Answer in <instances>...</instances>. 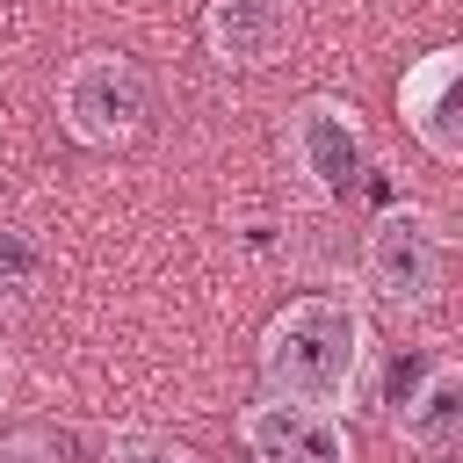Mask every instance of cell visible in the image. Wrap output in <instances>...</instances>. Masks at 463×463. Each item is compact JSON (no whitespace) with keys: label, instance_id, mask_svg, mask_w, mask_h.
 <instances>
[{"label":"cell","instance_id":"obj_1","mask_svg":"<svg viewBox=\"0 0 463 463\" xmlns=\"http://www.w3.org/2000/svg\"><path fill=\"white\" fill-rule=\"evenodd\" d=\"M369 311L354 297H289L260 326V398L347 412L369 383Z\"/></svg>","mask_w":463,"mask_h":463},{"label":"cell","instance_id":"obj_2","mask_svg":"<svg viewBox=\"0 0 463 463\" xmlns=\"http://www.w3.org/2000/svg\"><path fill=\"white\" fill-rule=\"evenodd\" d=\"M362 289L398 311V318H420L441 304L449 289V232L427 203H391L376 210V224L362 232Z\"/></svg>","mask_w":463,"mask_h":463},{"label":"cell","instance_id":"obj_3","mask_svg":"<svg viewBox=\"0 0 463 463\" xmlns=\"http://www.w3.org/2000/svg\"><path fill=\"white\" fill-rule=\"evenodd\" d=\"M152 116V80L130 51H80L58 72V123L87 152H116L145 130Z\"/></svg>","mask_w":463,"mask_h":463},{"label":"cell","instance_id":"obj_4","mask_svg":"<svg viewBox=\"0 0 463 463\" xmlns=\"http://www.w3.org/2000/svg\"><path fill=\"white\" fill-rule=\"evenodd\" d=\"M282 159H289V174L304 181L311 203H347L354 181H362V166H369L362 109L340 101V94L289 101V116H282Z\"/></svg>","mask_w":463,"mask_h":463},{"label":"cell","instance_id":"obj_5","mask_svg":"<svg viewBox=\"0 0 463 463\" xmlns=\"http://www.w3.org/2000/svg\"><path fill=\"white\" fill-rule=\"evenodd\" d=\"M239 441H246V463H354L347 412L289 405V398L239 405Z\"/></svg>","mask_w":463,"mask_h":463},{"label":"cell","instance_id":"obj_6","mask_svg":"<svg viewBox=\"0 0 463 463\" xmlns=\"http://www.w3.org/2000/svg\"><path fill=\"white\" fill-rule=\"evenodd\" d=\"M398 116L434 166H463V51L434 43L398 80Z\"/></svg>","mask_w":463,"mask_h":463},{"label":"cell","instance_id":"obj_7","mask_svg":"<svg viewBox=\"0 0 463 463\" xmlns=\"http://www.w3.org/2000/svg\"><path fill=\"white\" fill-rule=\"evenodd\" d=\"M297 43V0H210L203 7V51L224 72H260Z\"/></svg>","mask_w":463,"mask_h":463},{"label":"cell","instance_id":"obj_8","mask_svg":"<svg viewBox=\"0 0 463 463\" xmlns=\"http://www.w3.org/2000/svg\"><path fill=\"white\" fill-rule=\"evenodd\" d=\"M391 434L427 463H449L463 449V369L449 354L420 362V376L405 383V405L391 412Z\"/></svg>","mask_w":463,"mask_h":463},{"label":"cell","instance_id":"obj_9","mask_svg":"<svg viewBox=\"0 0 463 463\" xmlns=\"http://www.w3.org/2000/svg\"><path fill=\"white\" fill-rule=\"evenodd\" d=\"M109 463H203L188 441H174V434H152V427H123L116 441H109Z\"/></svg>","mask_w":463,"mask_h":463},{"label":"cell","instance_id":"obj_10","mask_svg":"<svg viewBox=\"0 0 463 463\" xmlns=\"http://www.w3.org/2000/svg\"><path fill=\"white\" fill-rule=\"evenodd\" d=\"M0 463H65V456L43 427H22V434H0Z\"/></svg>","mask_w":463,"mask_h":463},{"label":"cell","instance_id":"obj_11","mask_svg":"<svg viewBox=\"0 0 463 463\" xmlns=\"http://www.w3.org/2000/svg\"><path fill=\"white\" fill-rule=\"evenodd\" d=\"M449 463H456V456H449Z\"/></svg>","mask_w":463,"mask_h":463}]
</instances>
